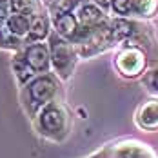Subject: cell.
Returning <instances> with one entry per match:
<instances>
[{
    "mask_svg": "<svg viewBox=\"0 0 158 158\" xmlns=\"http://www.w3.org/2000/svg\"><path fill=\"white\" fill-rule=\"evenodd\" d=\"M111 155L114 158H156L151 147L138 140H126L116 143L111 149Z\"/></svg>",
    "mask_w": 158,
    "mask_h": 158,
    "instance_id": "8fae6325",
    "label": "cell"
},
{
    "mask_svg": "<svg viewBox=\"0 0 158 158\" xmlns=\"http://www.w3.org/2000/svg\"><path fill=\"white\" fill-rule=\"evenodd\" d=\"M60 82L62 80L51 71V73H44V75H36L31 82H27L24 87H20L22 107L31 120L38 114V111L44 106H48L49 102H53L58 96Z\"/></svg>",
    "mask_w": 158,
    "mask_h": 158,
    "instance_id": "7a4b0ae2",
    "label": "cell"
},
{
    "mask_svg": "<svg viewBox=\"0 0 158 158\" xmlns=\"http://www.w3.org/2000/svg\"><path fill=\"white\" fill-rule=\"evenodd\" d=\"M53 33V22H51V15L48 9H44L42 13L31 16V27L29 33L24 40L26 44H36V42H48V38Z\"/></svg>",
    "mask_w": 158,
    "mask_h": 158,
    "instance_id": "30bf717a",
    "label": "cell"
},
{
    "mask_svg": "<svg viewBox=\"0 0 158 158\" xmlns=\"http://www.w3.org/2000/svg\"><path fill=\"white\" fill-rule=\"evenodd\" d=\"M6 24H7L9 31L13 33L16 38L26 40V36L29 33V27H31V16L22 15V13H11L6 18Z\"/></svg>",
    "mask_w": 158,
    "mask_h": 158,
    "instance_id": "4fadbf2b",
    "label": "cell"
},
{
    "mask_svg": "<svg viewBox=\"0 0 158 158\" xmlns=\"http://www.w3.org/2000/svg\"><path fill=\"white\" fill-rule=\"evenodd\" d=\"M140 82H142L143 89L147 93H151L153 96H158V64L153 65V67H149L143 73V77L140 78Z\"/></svg>",
    "mask_w": 158,
    "mask_h": 158,
    "instance_id": "2e32d148",
    "label": "cell"
},
{
    "mask_svg": "<svg viewBox=\"0 0 158 158\" xmlns=\"http://www.w3.org/2000/svg\"><path fill=\"white\" fill-rule=\"evenodd\" d=\"M33 126L46 140L60 143L71 133V113L62 100L55 98L38 111V114L33 118Z\"/></svg>",
    "mask_w": 158,
    "mask_h": 158,
    "instance_id": "6da1fadb",
    "label": "cell"
},
{
    "mask_svg": "<svg viewBox=\"0 0 158 158\" xmlns=\"http://www.w3.org/2000/svg\"><path fill=\"white\" fill-rule=\"evenodd\" d=\"M158 13V0H111L109 15L129 20H151Z\"/></svg>",
    "mask_w": 158,
    "mask_h": 158,
    "instance_id": "5b68a950",
    "label": "cell"
},
{
    "mask_svg": "<svg viewBox=\"0 0 158 158\" xmlns=\"http://www.w3.org/2000/svg\"><path fill=\"white\" fill-rule=\"evenodd\" d=\"M135 124L140 131H158V96L147 98L135 113Z\"/></svg>",
    "mask_w": 158,
    "mask_h": 158,
    "instance_id": "52a82bcc",
    "label": "cell"
},
{
    "mask_svg": "<svg viewBox=\"0 0 158 158\" xmlns=\"http://www.w3.org/2000/svg\"><path fill=\"white\" fill-rule=\"evenodd\" d=\"M11 15V4L9 0H0V20H6Z\"/></svg>",
    "mask_w": 158,
    "mask_h": 158,
    "instance_id": "ac0fdd59",
    "label": "cell"
},
{
    "mask_svg": "<svg viewBox=\"0 0 158 158\" xmlns=\"http://www.w3.org/2000/svg\"><path fill=\"white\" fill-rule=\"evenodd\" d=\"M9 4H11V13H22L27 16H35L46 9L40 0H9Z\"/></svg>",
    "mask_w": 158,
    "mask_h": 158,
    "instance_id": "9a60e30c",
    "label": "cell"
},
{
    "mask_svg": "<svg viewBox=\"0 0 158 158\" xmlns=\"http://www.w3.org/2000/svg\"><path fill=\"white\" fill-rule=\"evenodd\" d=\"M42 2V6L48 9V11H53V9H56L60 4H62V0H40Z\"/></svg>",
    "mask_w": 158,
    "mask_h": 158,
    "instance_id": "d6986e66",
    "label": "cell"
},
{
    "mask_svg": "<svg viewBox=\"0 0 158 158\" xmlns=\"http://www.w3.org/2000/svg\"><path fill=\"white\" fill-rule=\"evenodd\" d=\"M109 158H114V156H113V155H111V156H109Z\"/></svg>",
    "mask_w": 158,
    "mask_h": 158,
    "instance_id": "44dd1931",
    "label": "cell"
},
{
    "mask_svg": "<svg viewBox=\"0 0 158 158\" xmlns=\"http://www.w3.org/2000/svg\"><path fill=\"white\" fill-rule=\"evenodd\" d=\"M84 2H89V0H62V4L56 7V9H65V11H75L80 4Z\"/></svg>",
    "mask_w": 158,
    "mask_h": 158,
    "instance_id": "e0dca14e",
    "label": "cell"
},
{
    "mask_svg": "<svg viewBox=\"0 0 158 158\" xmlns=\"http://www.w3.org/2000/svg\"><path fill=\"white\" fill-rule=\"evenodd\" d=\"M95 2L100 6V7H104V9L109 13V4H111V0H95Z\"/></svg>",
    "mask_w": 158,
    "mask_h": 158,
    "instance_id": "ffe728a7",
    "label": "cell"
},
{
    "mask_svg": "<svg viewBox=\"0 0 158 158\" xmlns=\"http://www.w3.org/2000/svg\"><path fill=\"white\" fill-rule=\"evenodd\" d=\"M24 48V40L22 38H16L13 33L9 31L6 20H0V49L2 51H11L16 53Z\"/></svg>",
    "mask_w": 158,
    "mask_h": 158,
    "instance_id": "5bb4252c",
    "label": "cell"
},
{
    "mask_svg": "<svg viewBox=\"0 0 158 158\" xmlns=\"http://www.w3.org/2000/svg\"><path fill=\"white\" fill-rule=\"evenodd\" d=\"M11 69H13V73H15V78H16V82H18L20 87H24L27 82H31V80L36 77V73L29 67V64L26 62L22 49L16 51V53H13V58H11Z\"/></svg>",
    "mask_w": 158,
    "mask_h": 158,
    "instance_id": "7c38bea8",
    "label": "cell"
},
{
    "mask_svg": "<svg viewBox=\"0 0 158 158\" xmlns=\"http://www.w3.org/2000/svg\"><path fill=\"white\" fill-rule=\"evenodd\" d=\"M48 46H49V55H51V71L62 82L69 80L73 77V73L77 69V64L80 60L77 48L69 40L56 35L55 31L51 33V36L48 38Z\"/></svg>",
    "mask_w": 158,
    "mask_h": 158,
    "instance_id": "3957f363",
    "label": "cell"
},
{
    "mask_svg": "<svg viewBox=\"0 0 158 158\" xmlns=\"http://www.w3.org/2000/svg\"><path fill=\"white\" fill-rule=\"evenodd\" d=\"M49 15H51V22H53V31L71 42V38L75 36V33L78 31L80 26L75 11L53 9V11H49Z\"/></svg>",
    "mask_w": 158,
    "mask_h": 158,
    "instance_id": "ba28073f",
    "label": "cell"
},
{
    "mask_svg": "<svg viewBox=\"0 0 158 158\" xmlns=\"http://www.w3.org/2000/svg\"><path fill=\"white\" fill-rule=\"evenodd\" d=\"M24 58L29 64L36 75L51 73V55H49L48 42H36V44H26L22 48Z\"/></svg>",
    "mask_w": 158,
    "mask_h": 158,
    "instance_id": "8992f818",
    "label": "cell"
},
{
    "mask_svg": "<svg viewBox=\"0 0 158 158\" xmlns=\"http://www.w3.org/2000/svg\"><path fill=\"white\" fill-rule=\"evenodd\" d=\"M114 67L122 78H142L147 67V53L136 44H124L114 55Z\"/></svg>",
    "mask_w": 158,
    "mask_h": 158,
    "instance_id": "277c9868",
    "label": "cell"
},
{
    "mask_svg": "<svg viewBox=\"0 0 158 158\" xmlns=\"http://www.w3.org/2000/svg\"><path fill=\"white\" fill-rule=\"evenodd\" d=\"M75 15H77V20H78L80 26H102V24H107L111 20L109 13L104 7H100L95 0L80 4L75 9Z\"/></svg>",
    "mask_w": 158,
    "mask_h": 158,
    "instance_id": "9c48e42d",
    "label": "cell"
}]
</instances>
